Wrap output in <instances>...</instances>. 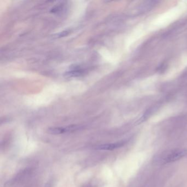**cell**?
<instances>
[{
    "label": "cell",
    "instance_id": "6",
    "mask_svg": "<svg viewBox=\"0 0 187 187\" xmlns=\"http://www.w3.org/2000/svg\"><path fill=\"white\" fill-rule=\"evenodd\" d=\"M61 9H62L61 6H56V7H54L52 9V10L51 11V12H58L59 11H60Z\"/></svg>",
    "mask_w": 187,
    "mask_h": 187
},
{
    "label": "cell",
    "instance_id": "1",
    "mask_svg": "<svg viewBox=\"0 0 187 187\" xmlns=\"http://www.w3.org/2000/svg\"><path fill=\"white\" fill-rule=\"evenodd\" d=\"M187 155V150L185 149H175L165 152L161 156L163 164H168L180 160Z\"/></svg>",
    "mask_w": 187,
    "mask_h": 187
},
{
    "label": "cell",
    "instance_id": "7",
    "mask_svg": "<svg viewBox=\"0 0 187 187\" xmlns=\"http://www.w3.org/2000/svg\"><path fill=\"white\" fill-rule=\"evenodd\" d=\"M46 187H50V185H48L47 186H46Z\"/></svg>",
    "mask_w": 187,
    "mask_h": 187
},
{
    "label": "cell",
    "instance_id": "3",
    "mask_svg": "<svg viewBox=\"0 0 187 187\" xmlns=\"http://www.w3.org/2000/svg\"><path fill=\"white\" fill-rule=\"evenodd\" d=\"M47 132L51 134H60L71 132L70 126L66 127H51L47 130Z\"/></svg>",
    "mask_w": 187,
    "mask_h": 187
},
{
    "label": "cell",
    "instance_id": "2",
    "mask_svg": "<svg viewBox=\"0 0 187 187\" xmlns=\"http://www.w3.org/2000/svg\"><path fill=\"white\" fill-rule=\"evenodd\" d=\"M125 142H119L114 143L105 144L96 146L95 149L99 151H113L116 149L121 148L125 145Z\"/></svg>",
    "mask_w": 187,
    "mask_h": 187
},
{
    "label": "cell",
    "instance_id": "4",
    "mask_svg": "<svg viewBox=\"0 0 187 187\" xmlns=\"http://www.w3.org/2000/svg\"><path fill=\"white\" fill-rule=\"evenodd\" d=\"M83 73L82 69L79 68V66H74L72 70L66 72L64 74V76L66 78H76L82 75Z\"/></svg>",
    "mask_w": 187,
    "mask_h": 187
},
{
    "label": "cell",
    "instance_id": "5",
    "mask_svg": "<svg viewBox=\"0 0 187 187\" xmlns=\"http://www.w3.org/2000/svg\"><path fill=\"white\" fill-rule=\"evenodd\" d=\"M69 32H70L69 30H65L63 32H59L58 34L56 35V38H61V37L66 36L68 35V34H69Z\"/></svg>",
    "mask_w": 187,
    "mask_h": 187
}]
</instances>
